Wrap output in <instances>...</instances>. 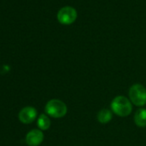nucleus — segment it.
<instances>
[{"instance_id": "obj_4", "label": "nucleus", "mask_w": 146, "mask_h": 146, "mask_svg": "<svg viewBox=\"0 0 146 146\" xmlns=\"http://www.w3.org/2000/svg\"><path fill=\"white\" fill-rule=\"evenodd\" d=\"M57 18L59 23L63 25H70L77 20L78 12L73 7L65 6L58 11L57 14Z\"/></svg>"}, {"instance_id": "obj_2", "label": "nucleus", "mask_w": 146, "mask_h": 146, "mask_svg": "<svg viewBox=\"0 0 146 146\" xmlns=\"http://www.w3.org/2000/svg\"><path fill=\"white\" fill-rule=\"evenodd\" d=\"M67 106L66 104L58 99L50 100L45 107L46 113L55 119H60L66 115L67 113Z\"/></svg>"}, {"instance_id": "obj_1", "label": "nucleus", "mask_w": 146, "mask_h": 146, "mask_svg": "<svg viewBox=\"0 0 146 146\" xmlns=\"http://www.w3.org/2000/svg\"><path fill=\"white\" fill-rule=\"evenodd\" d=\"M111 110L119 117H126L132 111V103L129 98L124 96H118L111 102Z\"/></svg>"}, {"instance_id": "obj_8", "label": "nucleus", "mask_w": 146, "mask_h": 146, "mask_svg": "<svg viewBox=\"0 0 146 146\" xmlns=\"http://www.w3.org/2000/svg\"><path fill=\"white\" fill-rule=\"evenodd\" d=\"M134 122L138 127L146 126V109L140 108L134 114Z\"/></svg>"}, {"instance_id": "obj_5", "label": "nucleus", "mask_w": 146, "mask_h": 146, "mask_svg": "<svg viewBox=\"0 0 146 146\" xmlns=\"http://www.w3.org/2000/svg\"><path fill=\"white\" fill-rule=\"evenodd\" d=\"M18 118L22 123L30 124L37 118V110L33 107H25L20 111Z\"/></svg>"}, {"instance_id": "obj_3", "label": "nucleus", "mask_w": 146, "mask_h": 146, "mask_svg": "<svg viewBox=\"0 0 146 146\" xmlns=\"http://www.w3.org/2000/svg\"><path fill=\"white\" fill-rule=\"evenodd\" d=\"M129 99L132 104L137 107H143L146 104V88L140 84H135L129 89Z\"/></svg>"}, {"instance_id": "obj_9", "label": "nucleus", "mask_w": 146, "mask_h": 146, "mask_svg": "<svg viewBox=\"0 0 146 146\" xmlns=\"http://www.w3.org/2000/svg\"><path fill=\"white\" fill-rule=\"evenodd\" d=\"M37 125L40 128V130L41 131H46L47 129H49L50 125H51V120L48 117V115L46 114H40L37 119Z\"/></svg>"}, {"instance_id": "obj_7", "label": "nucleus", "mask_w": 146, "mask_h": 146, "mask_svg": "<svg viewBox=\"0 0 146 146\" xmlns=\"http://www.w3.org/2000/svg\"><path fill=\"white\" fill-rule=\"evenodd\" d=\"M96 118L101 124H108L113 119V112L108 108H102L98 112Z\"/></svg>"}, {"instance_id": "obj_6", "label": "nucleus", "mask_w": 146, "mask_h": 146, "mask_svg": "<svg viewBox=\"0 0 146 146\" xmlns=\"http://www.w3.org/2000/svg\"><path fill=\"white\" fill-rule=\"evenodd\" d=\"M26 143L29 146H39L44 140V134L41 130H31L26 135Z\"/></svg>"}]
</instances>
